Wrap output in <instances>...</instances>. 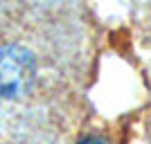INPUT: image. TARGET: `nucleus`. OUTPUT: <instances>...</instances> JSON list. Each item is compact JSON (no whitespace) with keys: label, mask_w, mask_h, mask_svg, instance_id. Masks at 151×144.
<instances>
[{"label":"nucleus","mask_w":151,"mask_h":144,"mask_svg":"<svg viewBox=\"0 0 151 144\" xmlns=\"http://www.w3.org/2000/svg\"><path fill=\"white\" fill-rule=\"evenodd\" d=\"M36 75L34 57L20 45L0 47V95L18 97L27 92Z\"/></svg>","instance_id":"1"},{"label":"nucleus","mask_w":151,"mask_h":144,"mask_svg":"<svg viewBox=\"0 0 151 144\" xmlns=\"http://www.w3.org/2000/svg\"><path fill=\"white\" fill-rule=\"evenodd\" d=\"M79 144H108L106 140H101V138H86V140H81Z\"/></svg>","instance_id":"2"}]
</instances>
